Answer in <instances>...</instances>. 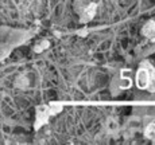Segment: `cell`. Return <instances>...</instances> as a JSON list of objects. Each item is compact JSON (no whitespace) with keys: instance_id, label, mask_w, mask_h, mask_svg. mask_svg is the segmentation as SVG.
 <instances>
[{"instance_id":"6da1fadb","label":"cell","mask_w":155,"mask_h":145,"mask_svg":"<svg viewBox=\"0 0 155 145\" xmlns=\"http://www.w3.org/2000/svg\"><path fill=\"white\" fill-rule=\"evenodd\" d=\"M97 5L94 3H89L88 5L82 7L80 10V16H81V22H89V20L93 19V16L96 15Z\"/></svg>"},{"instance_id":"7a4b0ae2","label":"cell","mask_w":155,"mask_h":145,"mask_svg":"<svg viewBox=\"0 0 155 145\" xmlns=\"http://www.w3.org/2000/svg\"><path fill=\"white\" fill-rule=\"evenodd\" d=\"M142 34L147 38H154L155 36V22L154 20H150L144 24V27L142 30Z\"/></svg>"},{"instance_id":"3957f363","label":"cell","mask_w":155,"mask_h":145,"mask_svg":"<svg viewBox=\"0 0 155 145\" xmlns=\"http://www.w3.org/2000/svg\"><path fill=\"white\" fill-rule=\"evenodd\" d=\"M146 136H147L148 138H151L153 141H155V121L147 126V129H146Z\"/></svg>"}]
</instances>
